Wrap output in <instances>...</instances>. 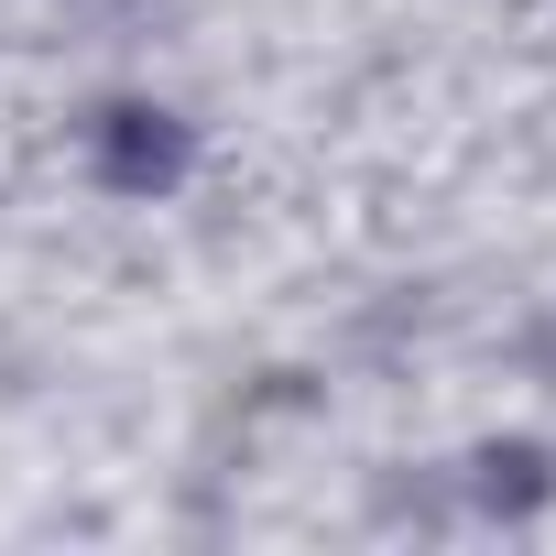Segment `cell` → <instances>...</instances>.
<instances>
[{"instance_id":"6da1fadb","label":"cell","mask_w":556,"mask_h":556,"mask_svg":"<svg viewBox=\"0 0 556 556\" xmlns=\"http://www.w3.org/2000/svg\"><path fill=\"white\" fill-rule=\"evenodd\" d=\"M99 175H110L121 197H164V186L186 175V121H164V110H142V99L99 110Z\"/></svg>"}]
</instances>
